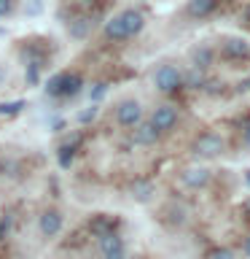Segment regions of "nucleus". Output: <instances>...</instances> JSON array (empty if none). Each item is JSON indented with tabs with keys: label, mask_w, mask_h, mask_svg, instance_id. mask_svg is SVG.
Returning a JSON list of instances; mask_svg holds the SVG:
<instances>
[{
	"label": "nucleus",
	"mask_w": 250,
	"mask_h": 259,
	"mask_svg": "<svg viewBox=\"0 0 250 259\" xmlns=\"http://www.w3.org/2000/svg\"><path fill=\"white\" fill-rule=\"evenodd\" d=\"M151 124L159 130L161 135H167V133H172V130L180 124V111L175 108V105H169V103H161L156 105V108H151Z\"/></svg>",
	"instance_id": "39448f33"
},
{
	"label": "nucleus",
	"mask_w": 250,
	"mask_h": 259,
	"mask_svg": "<svg viewBox=\"0 0 250 259\" xmlns=\"http://www.w3.org/2000/svg\"><path fill=\"white\" fill-rule=\"evenodd\" d=\"M89 100L92 103H100L102 97H105V92H108V84H105V81H94V84H89Z\"/></svg>",
	"instance_id": "6ab92c4d"
},
{
	"label": "nucleus",
	"mask_w": 250,
	"mask_h": 259,
	"mask_svg": "<svg viewBox=\"0 0 250 259\" xmlns=\"http://www.w3.org/2000/svg\"><path fill=\"white\" fill-rule=\"evenodd\" d=\"M215 57L218 52L210 44H197V46H191V52H189V60L194 68H202V70H210L215 65Z\"/></svg>",
	"instance_id": "9d476101"
},
{
	"label": "nucleus",
	"mask_w": 250,
	"mask_h": 259,
	"mask_svg": "<svg viewBox=\"0 0 250 259\" xmlns=\"http://www.w3.org/2000/svg\"><path fill=\"white\" fill-rule=\"evenodd\" d=\"M116 227H118V219H110L108 213H94V216H89V222H86V230L92 232V238L116 232Z\"/></svg>",
	"instance_id": "ddd939ff"
},
{
	"label": "nucleus",
	"mask_w": 250,
	"mask_h": 259,
	"mask_svg": "<svg viewBox=\"0 0 250 259\" xmlns=\"http://www.w3.org/2000/svg\"><path fill=\"white\" fill-rule=\"evenodd\" d=\"M215 52L221 54L223 60H229V62L250 60V44H247V38H242V35H223L221 46H218Z\"/></svg>",
	"instance_id": "20e7f679"
},
{
	"label": "nucleus",
	"mask_w": 250,
	"mask_h": 259,
	"mask_svg": "<svg viewBox=\"0 0 250 259\" xmlns=\"http://www.w3.org/2000/svg\"><path fill=\"white\" fill-rule=\"evenodd\" d=\"M210 84L207 81V70H202V68H191L189 70H183V89H194V92H202Z\"/></svg>",
	"instance_id": "f3484780"
},
{
	"label": "nucleus",
	"mask_w": 250,
	"mask_h": 259,
	"mask_svg": "<svg viewBox=\"0 0 250 259\" xmlns=\"http://www.w3.org/2000/svg\"><path fill=\"white\" fill-rule=\"evenodd\" d=\"M8 81H11V73H8L6 65H0V89H6V87H8Z\"/></svg>",
	"instance_id": "393cba45"
},
{
	"label": "nucleus",
	"mask_w": 250,
	"mask_h": 259,
	"mask_svg": "<svg viewBox=\"0 0 250 259\" xmlns=\"http://www.w3.org/2000/svg\"><path fill=\"white\" fill-rule=\"evenodd\" d=\"M242 208H245V213H247V216H250V197H247V200H245V202H242Z\"/></svg>",
	"instance_id": "c756f323"
},
{
	"label": "nucleus",
	"mask_w": 250,
	"mask_h": 259,
	"mask_svg": "<svg viewBox=\"0 0 250 259\" xmlns=\"http://www.w3.org/2000/svg\"><path fill=\"white\" fill-rule=\"evenodd\" d=\"M239 19H242V22H245V24H247V27H250V6H245V8H242V14H239Z\"/></svg>",
	"instance_id": "bb28decb"
},
{
	"label": "nucleus",
	"mask_w": 250,
	"mask_h": 259,
	"mask_svg": "<svg viewBox=\"0 0 250 259\" xmlns=\"http://www.w3.org/2000/svg\"><path fill=\"white\" fill-rule=\"evenodd\" d=\"M161 141V133L151 124V119H140L137 124L132 127V143L135 146H156Z\"/></svg>",
	"instance_id": "1a4fd4ad"
},
{
	"label": "nucleus",
	"mask_w": 250,
	"mask_h": 259,
	"mask_svg": "<svg viewBox=\"0 0 250 259\" xmlns=\"http://www.w3.org/2000/svg\"><path fill=\"white\" fill-rule=\"evenodd\" d=\"M102 35H105V40H110V44H124V40H129L127 27H124V22H121L118 14L110 16V19L102 24Z\"/></svg>",
	"instance_id": "2eb2a0df"
},
{
	"label": "nucleus",
	"mask_w": 250,
	"mask_h": 259,
	"mask_svg": "<svg viewBox=\"0 0 250 259\" xmlns=\"http://www.w3.org/2000/svg\"><path fill=\"white\" fill-rule=\"evenodd\" d=\"M118 16H121V22H124L129 38L140 35V32L145 30V14L140 11V8H124V11H121Z\"/></svg>",
	"instance_id": "f8f14e48"
},
{
	"label": "nucleus",
	"mask_w": 250,
	"mask_h": 259,
	"mask_svg": "<svg viewBox=\"0 0 250 259\" xmlns=\"http://www.w3.org/2000/svg\"><path fill=\"white\" fill-rule=\"evenodd\" d=\"M97 248H100L102 259H127V246H124V238L118 232L100 235L97 238Z\"/></svg>",
	"instance_id": "6e6552de"
},
{
	"label": "nucleus",
	"mask_w": 250,
	"mask_h": 259,
	"mask_svg": "<svg viewBox=\"0 0 250 259\" xmlns=\"http://www.w3.org/2000/svg\"><path fill=\"white\" fill-rule=\"evenodd\" d=\"M151 84L156 92L161 95H175L177 89H183V70L177 68V65H159L156 70H153V76H151Z\"/></svg>",
	"instance_id": "f03ea898"
},
{
	"label": "nucleus",
	"mask_w": 250,
	"mask_h": 259,
	"mask_svg": "<svg viewBox=\"0 0 250 259\" xmlns=\"http://www.w3.org/2000/svg\"><path fill=\"white\" fill-rule=\"evenodd\" d=\"M242 254H245V259H250V235L242 240Z\"/></svg>",
	"instance_id": "cd10ccee"
},
{
	"label": "nucleus",
	"mask_w": 250,
	"mask_h": 259,
	"mask_svg": "<svg viewBox=\"0 0 250 259\" xmlns=\"http://www.w3.org/2000/svg\"><path fill=\"white\" fill-rule=\"evenodd\" d=\"M8 227H11V219H0V240H3L6 238V235H8Z\"/></svg>",
	"instance_id": "a878e982"
},
{
	"label": "nucleus",
	"mask_w": 250,
	"mask_h": 259,
	"mask_svg": "<svg viewBox=\"0 0 250 259\" xmlns=\"http://www.w3.org/2000/svg\"><path fill=\"white\" fill-rule=\"evenodd\" d=\"M210 181H213V170H210L207 165H202L199 159L194 162V165H185L180 170V184L185 186V189L199 192V189H205Z\"/></svg>",
	"instance_id": "423d86ee"
},
{
	"label": "nucleus",
	"mask_w": 250,
	"mask_h": 259,
	"mask_svg": "<svg viewBox=\"0 0 250 259\" xmlns=\"http://www.w3.org/2000/svg\"><path fill=\"white\" fill-rule=\"evenodd\" d=\"M100 0H78V6H84V8H94Z\"/></svg>",
	"instance_id": "c85d7f7f"
},
{
	"label": "nucleus",
	"mask_w": 250,
	"mask_h": 259,
	"mask_svg": "<svg viewBox=\"0 0 250 259\" xmlns=\"http://www.w3.org/2000/svg\"><path fill=\"white\" fill-rule=\"evenodd\" d=\"M207 259H234V251L226 248V246H215L207 251Z\"/></svg>",
	"instance_id": "aec40b11"
},
{
	"label": "nucleus",
	"mask_w": 250,
	"mask_h": 259,
	"mask_svg": "<svg viewBox=\"0 0 250 259\" xmlns=\"http://www.w3.org/2000/svg\"><path fill=\"white\" fill-rule=\"evenodd\" d=\"M3 35H6V30H3V27H0V38H3Z\"/></svg>",
	"instance_id": "7c9ffc66"
},
{
	"label": "nucleus",
	"mask_w": 250,
	"mask_h": 259,
	"mask_svg": "<svg viewBox=\"0 0 250 259\" xmlns=\"http://www.w3.org/2000/svg\"><path fill=\"white\" fill-rule=\"evenodd\" d=\"M221 0H189L185 3V14L191 16V19H207L210 14L218 8Z\"/></svg>",
	"instance_id": "dca6fc26"
},
{
	"label": "nucleus",
	"mask_w": 250,
	"mask_h": 259,
	"mask_svg": "<svg viewBox=\"0 0 250 259\" xmlns=\"http://www.w3.org/2000/svg\"><path fill=\"white\" fill-rule=\"evenodd\" d=\"M62 227H65V216H62L59 208H43V210H40V216H38L40 238H46V240L56 238V235L62 232Z\"/></svg>",
	"instance_id": "0eeeda50"
},
{
	"label": "nucleus",
	"mask_w": 250,
	"mask_h": 259,
	"mask_svg": "<svg viewBox=\"0 0 250 259\" xmlns=\"http://www.w3.org/2000/svg\"><path fill=\"white\" fill-rule=\"evenodd\" d=\"M242 146H245V149H250V119L242 124Z\"/></svg>",
	"instance_id": "b1692460"
},
{
	"label": "nucleus",
	"mask_w": 250,
	"mask_h": 259,
	"mask_svg": "<svg viewBox=\"0 0 250 259\" xmlns=\"http://www.w3.org/2000/svg\"><path fill=\"white\" fill-rule=\"evenodd\" d=\"M143 116H145V111H143V103L137 100V97H121V100L113 105V119H116V124L124 127V130H132Z\"/></svg>",
	"instance_id": "7ed1b4c3"
},
{
	"label": "nucleus",
	"mask_w": 250,
	"mask_h": 259,
	"mask_svg": "<svg viewBox=\"0 0 250 259\" xmlns=\"http://www.w3.org/2000/svg\"><path fill=\"white\" fill-rule=\"evenodd\" d=\"M191 154H194V159H218V157H223V154H226L223 135L213 133V130L197 135V138H194V143H191Z\"/></svg>",
	"instance_id": "f257e3e1"
},
{
	"label": "nucleus",
	"mask_w": 250,
	"mask_h": 259,
	"mask_svg": "<svg viewBox=\"0 0 250 259\" xmlns=\"http://www.w3.org/2000/svg\"><path fill=\"white\" fill-rule=\"evenodd\" d=\"M27 108V100H3L0 103V116L3 119H11V116H19V113Z\"/></svg>",
	"instance_id": "a211bd4d"
},
{
	"label": "nucleus",
	"mask_w": 250,
	"mask_h": 259,
	"mask_svg": "<svg viewBox=\"0 0 250 259\" xmlns=\"http://www.w3.org/2000/svg\"><path fill=\"white\" fill-rule=\"evenodd\" d=\"M153 194H156V186H153V181H148V178H135L132 184H129V197H132L135 202H151Z\"/></svg>",
	"instance_id": "4468645a"
},
{
	"label": "nucleus",
	"mask_w": 250,
	"mask_h": 259,
	"mask_svg": "<svg viewBox=\"0 0 250 259\" xmlns=\"http://www.w3.org/2000/svg\"><path fill=\"white\" fill-rule=\"evenodd\" d=\"M97 113H100V108H97V103H92L86 111H81V113H78V121H81V124H89V121H94V119H97Z\"/></svg>",
	"instance_id": "4be33fe9"
},
{
	"label": "nucleus",
	"mask_w": 250,
	"mask_h": 259,
	"mask_svg": "<svg viewBox=\"0 0 250 259\" xmlns=\"http://www.w3.org/2000/svg\"><path fill=\"white\" fill-rule=\"evenodd\" d=\"M24 14L27 16H40L43 14V0H24Z\"/></svg>",
	"instance_id": "412c9836"
},
{
	"label": "nucleus",
	"mask_w": 250,
	"mask_h": 259,
	"mask_svg": "<svg viewBox=\"0 0 250 259\" xmlns=\"http://www.w3.org/2000/svg\"><path fill=\"white\" fill-rule=\"evenodd\" d=\"M0 173H3V159H0Z\"/></svg>",
	"instance_id": "2f4dec72"
},
{
	"label": "nucleus",
	"mask_w": 250,
	"mask_h": 259,
	"mask_svg": "<svg viewBox=\"0 0 250 259\" xmlns=\"http://www.w3.org/2000/svg\"><path fill=\"white\" fill-rule=\"evenodd\" d=\"M92 30H94V19L86 16V14H78L68 22V35L73 40H86L89 35H92Z\"/></svg>",
	"instance_id": "9b49d317"
},
{
	"label": "nucleus",
	"mask_w": 250,
	"mask_h": 259,
	"mask_svg": "<svg viewBox=\"0 0 250 259\" xmlns=\"http://www.w3.org/2000/svg\"><path fill=\"white\" fill-rule=\"evenodd\" d=\"M16 11V3L14 0H0V19H8Z\"/></svg>",
	"instance_id": "5701e85b"
}]
</instances>
